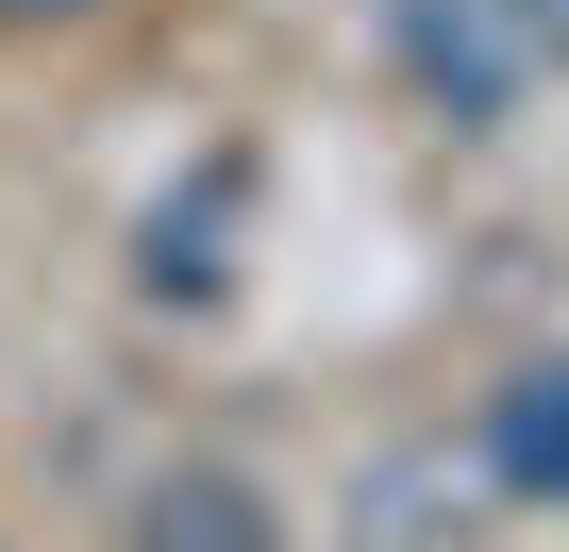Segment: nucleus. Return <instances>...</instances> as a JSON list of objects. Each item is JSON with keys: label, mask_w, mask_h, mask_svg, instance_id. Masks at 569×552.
I'll return each instance as SVG.
<instances>
[{"label": "nucleus", "mask_w": 569, "mask_h": 552, "mask_svg": "<svg viewBox=\"0 0 569 552\" xmlns=\"http://www.w3.org/2000/svg\"><path fill=\"white\" fill-rule=\"evenodd\" d=\"M502 18H519V34H536V51H569V0H502Z\"/></svg>", "instance_id": "obj_4"}, {"label": "nucleus", "mask_w": 569, "mask_h": 552, "mask_svg": "<svg viewBox=\"0 0 569 552\" xmlns=\"http://www.w3.org/2000/svg\"><path fill=\"white\" fill-rule=\"evenodd\" d=\"M134 552H268V519H251V485H151Z\"/></svg>", "instance_id": "obj_3"}, {"label": "nucleus", "mask_w": 569, "mask_h": 552, "mask_svg": "<svg viewBox=\"0 0 569 552\" xmlns=\"http://www.w3.org/2000/svg\"><path fill=\"white\" fill-rule=\"evenodd\" d=\"M402 51H419V84L452 118H502V34L469 18V0H402Z\"/></svg>", "instance_id": "obj_1"}, {"label": "nucleus", "mask_w": 569, "mask_h": 552, "mask_svg": "<svg viewBox=\"0 0 569 552\" xmlns=\"http://www.w3.org/2000/svg\"><path fill=\"white\" fill-rule=\"evenodd\" d=\"M18 18H68V0H0V34H18Z\"/></svg>", "instance_id": "obj_5"}, {"label": "nucleus", "mask_w": 569, "mask_h": 552, "mask_svg": "<svg viewBox=\"0 0 569 552\" xmlns=\"http://www.w3.org/2000/svg\"><path fill=\"white\" fill-rule=\"evenodd\" d=\"M486 452H502V485L569 502V369H519V385H502V419H486Z\"/></svg>", "instance_id": "obj_2"}]
</instances>
